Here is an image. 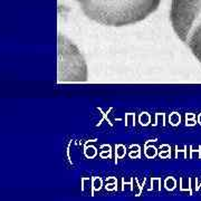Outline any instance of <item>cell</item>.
<instances>
[{
	"label": "cell",
	"mask_w": 201,
	"mask_h": 201,
	"mask_svg": "<svg viewBox=\"0 0 201 201\" xmlns=\"http://www.w3.org/2000/svg\"><path fill=\"white\" fill-rule=\"evenodd\" d=\"M170 22L178 38L201 64V0H172Z\"/></svg>",
	"instance_id": "2"
},
{
	"label": "cell",
	"mask_w": 201,
	"mask_h": 201,
	"mask_svg": "<svg viewBox=\"0 0 201 201\" xmlns=\"http://www.w3.org/2000/svg\"><path fill=\"white\" fill-rule=\"evenodd\" d=\"M84 15L108 27L134 25L157 10L161 0H76Z\"/></svg>",
	"instance_id": "1"
}]
</instances>
